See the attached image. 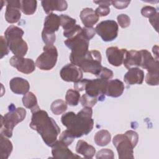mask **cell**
Here are the masks:
<instances>
[{"instance_id":"7","label":"cell","mask_w":159,"mask_h":159,"mask_svg":"<svg viewBox=\"0 0 159 159\" xmlns=\"http://www.w3.org/2000/svg\"><path fill=\"white\" fill-rule=\"evenodd\" d=\"M43 53L36 60V66L42 70H50L56 65L58 58V51L53 45H45Z\"/></svg>"},{"instance_id":"35","label":"cell","mask_w":159,"mask_h":159,"mask_svg":"<svg viewBox=\"0 0 159 159\" xmlns=\"http://www.w3.org/2000/svg\"><path fill=\"white\" fill-rule=\"evenodd\" d=\"M97 159L100 158H111L113 159L114 158V154L112 150L109 148H102L98 152L96 155Z\"/></svg>"},{"instance_id":"3","label":"cell","mask_w":159,"mask_h":159,"mask_svg":"<svg viewBox=\"0 0 159 159\" xmlns=\"http://www.w3.org/2000/svg\"><path fill=\"white\" fill-rule=\"evenodd\" d=\"M24 34L21 28L13 25L8 27L4 32L9 50L16 56L23 57L27 52V43L22 39Z\"/></svg>"},{"instance_id":"13","label":"cell","mask_w":159,"mask_h":159,"mask_svg":"<svg viewBox=\"0 0 159 159\" xmlns=\"http://www.w3.org/2000/svg\"><path fill=\"white\" fill-rule=\"evenodd\" d=\"M60 75L63 81L67 82H77L83 78V71L78 66L67 64L60 70Z\"/></svg>"},{"instance_id":"26","label":"cell","mask_w":159,"mask_h":159,"mask_svg":"<svg viewBox=\"0 0 159 159\" xmlns=\"http://www.w3.org/2000/svg\"><path fill=\"white\" fill-rule=\"evenodd\" d=\"M23 105L27 109H30L31 112H34L39 109L40 107L37 103V99L35 95L32 92H28L24 95L22 98Z\"/></svg>"},{"instance_id":"40","label":"cell","mask_w":159,"mask_h":159,"mask_svg":"<svg viewBox=\"0 0 159 159\" xmlns=\"http://www.w3.org/2000/svg\"><path fill=\"white\" fill-rule=\"evenodd\" d=\"M96 76L99 78H102V79L108 80L113 77V72L111 70L102 66L99 73Z\"/></svg>"},{"instance_id":"10","label":"cell","mask_w":159,"mask_h":159,"mask_svg":"<svg viewBox=\"0 0 159 159\" xmlns=\"http://www.w3.org/2000/svg\"><path fill=\"white\" fill-rule=\"evenodd\" d=\"M107 82L108 80L99 78L89 80L85 88L86 93L97 98L98 101H104L105 99Z\"/></svg>"},{"instance_id":"33","label":"cell","mask_w":159,"mask_h":159,"mask_svg":"<svg viewBox=\"0 0 159 159\" xmlns=\"http://www.w3.org/2000/svg\"><path fill=\"white\" fill-rule=\"evenodd\" d=\"M75 136L71 134V132L68 129L64 130L60 135L59 139L61 142L65 143L66 145H70L75 139Z\"/></svg>"},{"instance_id":"5","label":"cell","mask_w":159,"mask_h":159,"mask_svg":"<svg viewBox=\"0 0 159 159\" xmlns=\"http://www.w3.org/2000/svg\"><path fill=\"white\" fill-rule=\"evenodd\" d=\"M64 43L71 50L70 55V60L73 65H75L78 60L88 52L89 40L83 36L82 32L71 38L66 39L64 41Z\"/></svg>"},{"instance_id":"8","label":"cell","mask_w":159,"mask_h":159,"mask_svg":"<svg viewBox=\"0 0 159 159\" xmlns=\"http://www.w3.org/2000/svg\"><path fill=\"white\" fill-rule=\"evenodd\" d=\"M114 146L116 148L120 159L134 158V148L128 137L124 134H117L112 139Z\"/></svg>"},{"instance_id":"39","label":"cell","mask_w":159,"mask_h":159,"mask_svg":"<svg viewBox=\"0 0 159 159\" xmlns=\"http://www.w3.org/2000/svg\"><path fill=\"white\" fill-rule=\"evenodd\" d=\"M1 42V58H2L5 55H7L9 52V48L5 37H0Z\"/></svg>"},{"instance_id":"6","label":"cell","mask_w":159,"mask_h":159,"mask_svg":"<svg viewBox=\"0 0 159 159\" xmlns=\"http://www.w3.org/2000/svg\"><path fill=\"white\" fill-rule=\"evenodd\" d=\"M101 53L96 50L88 51L76 63L75 65L80 67L85 73H90L96 76L99 73L102 66L101 65Z\"/></svg>"},{"instance_id":"11","label":"cell","mask_w":159,"mask_h":159,"mask_svg":"<svg viewBox=\"0 0 159 159\" xmlns=\"http://www.w3.org/2000/svg\"><path fill=\"white\" fill-rule=\"evenodd\" d=\"M61 25L63 27L64 37L70 39L82 32V28L78 24H76V20L71 17L61 14L60 16Z\"/></svg>"},{"instance_id":"41","label":"cell","mask_w":159,"mask_h":159,"mask_svg":"<svg viewBox=\"0 0 159 159\" xmlns=\"http://www.w3.org/2000/svg\"><path fill=\"white\" fill-rule=\"evenodd\" d=\"M82 34L83 36L89 41L91 39L94 37V36L96 34V30L93 27H84L82 28Z\"/></svg>"},{"instance_id":"4","label":"cell","mask_w":159,"mask_h":159,"mask_svg":"<svg viewBox=\"0 0 159 159\" xmlns=\"http://www.w3.org/2000/svg\"><path fill=\"white\" fill-rule=\"evenodd\" d=\"M26 116V111L22 107H14L13 104L9 106V112L1 116V134L11 138L14 127L24 120Z\"/></svg>"},{"instance_id":"32","label":"cell","mask_w":159,"mask_h":159,"mask_svg":"<svg viewBox=\"0 0 159 159\" xmlns=\"http://www.w3.org/2000/svg\"><path fill=\"white\" fill-rule=\"evenodd\" d=\"M98 98L92 96H90L86 93L84 94L81 99L80 102L83 107H93L98 102Z\"/></svg>"},{"instance_id":"15","label":"cell","mask_w":159,"mask_h":159,"mask_svg":"<svg viewBox=\"0 0 159 159\" xmlns=\"http://www.w3.org/2000/svg\"><path fill=\"white\" fill-rule=\"evenodd\" d=\"M52 147V154L55 158H81V157L74 154L68 148V146L61 142L60 140H57Z\"/></svg>"},{"instance_id":"37","label":"cell","mask_w":159,"mask_h":159,"mask_svg":"<svg viewBox=\"0 0 159 159\" xmlns=\"http://www.w3.org/2000/svg\"><path fill=\"white\" fill-rule=\"evenodd\" d=\"M158 12H157V9L152 7V6H146L143 7H142V9H141V14L142 15L147 18H150L153 16H154L155 15H156L157 14H158Z\"/></svg>"},{"instance_id":"14","label":"cell","mask_w":159,"mask_h":159,"mask_svg":"<svg viewBox=\"0 0 159 159\" xmlns=\"http://www.w3.org/2000/svg\"><path fill=\"white\" fill-rule=\"evenodd\" d=\"M6 9L5 12V19L10 24L17 22L21 17L20 1H7Z\"/></svg>"},{"instance_id":"20","label":"cell","mask_w":159,"mask_h":159,"mask_svg":"<svg viewBox=\"0 0 159 159\" xmlns=\"http://www.w3.org/2000/svg\"><path fill=\"white\" fill-rule=\"evenodd\" d=\"M43 9L46 14L52 13L53 11H63L68 7L66 1L63 0H43L41 1Z\"/></svg>"},{"instance_id":"23","label":"cell","mask_w":159,"mask_h":159,"mask_svg":"<svg viewBox=\"0 0 159 159\" xmlns=\"http://www.w3.org/2000/svg\"><path fill=\"white\" fill-rule=\"evenodd\" d=\"M60 25H61L60 16L56 14L50 13L45 19L43 31L55 33L58 30Z\"/></svg>"},{"instance_id":"31","label":"cell","mask_w":159,"mask_h":159,"mask_svg":"<svg viewBox=\"0 0 159 159\" xmlns=\"http://www.w3.org/2000/svg\"><path fill=\"white\" fill-rule=\"evenodd\" d=\"M66 102L68 104L71 106H76L78 105L80 99V93L74 89H70L67 91L65 95Z\"/></svg>"},{"instance_id":"12","label":"cell","mask_w":159,"mask_h":159,"mask_svg":"<svg viewBox=\"0 0 159 159\" xmlns=\"http://www.w3.org/2000/svg\"><path fill=\"white\" fill-rule=\"evenodd\" d=\"M9 63L19 71L27 75L34 71L36 66L33 60L16 55L11 58Z\"/></svg>"},{"instance_id":"24","label":"cell","mask_w":159,"mask_h":159,"mask_svg":"<svg viewBox=\"0 0 159 159\" xmlns=\"http://www.w3.org/2000/svg\"><path fill=\"white\" fill-rule=\"evenodd\" d=\"M140 61L141 55L140 52L131 50L130 51H127L124 58L123 64L126 68L130 69L140 66Z\"/></svg>"},{"instance_id":"1","label":"cell","mask_w":159,"mask_h":159,"mask_svg":"<svg viewBox=\"0 0 159 159\" xmlns=\"http://www.w3.org/2000/svg\"><path fill=\"white\" fill-rule=\"evenodd\" d=\"M92 115V108L84 107L77 114L68 112L63 114L61 121L75 138H79L84 135H88L93 130L94 120Z\"/></svg>"},{"instance_id":"9","label":"cell","mask_w":159,"mask_h":159,"mask_svg":"<svg viewBox=\"0 0 159 159\" xmlns=\"http://www.w3.org/2000/svg\"><path fill=\"white\" fill-rule=\"evenodd\" d=\"M118 25L115 20H106L99 23L96 28V32L104 42L114 40L118 35Z\"/></svg>"},{"instance_id":"22","label":"cell","mask_w":159,"mask_h":159,"mask_svg":"<svg viewBox=\"0 0 159 159\" xmlns=\"http://www.w3.org/2000/svg\"><path fill=\"white\" fill-rule=\"evenodd\" d=\"M80 19L84 27H93L99 20V17L96 14L95 11L92 8H84L80 12Z\"/></svg>"},{"instance_id":"42","label":"cell","mask_w":159,"mask_h":159,"mask_svg":"<svg viewBox=\"0 0 159 159\" xmlns=\"http://www.w3.org/2000/svg\"><path fill=\"white\" fill-rule=\"evenodd\" d=\"M125 134L128 137V138L129 139V140H130L132 145L134 146V147L135 148V146L137 145L138 141H139V135L138 134L132 130H127Z\"/></svg>"},{"instance_id":"28","label":"cell","mask_w":159,"mask_h":159,"mask_svg":"<svg viewBox=\"0 0 159 159\" xmlns=\"http://www.w3.org/2000/svg\"><path fill=\"white\" fill-rule=\"evenodd\" d=\"M111 139V135L106 130H101L96 133L94 140L96 144L98 146L104 147L109 143Z\"/></svg>"},{"instance_id":"45","label":"cell","mask_w":159,"mask_h":159,"mask_svg":"<svg viewBox=\"0 0 159 159\" xmlns=\"http://www.w3.org/2000/svg\"><path fill=\"white\" fill-rule=\"evenodd\" d=\"M130 1H112L111 4L116 9H122L128 7Z\"/></svg>"},{"instance_id":"29","label":"cell","mask_w":159,"mask_h":159,"mask_svg":"<svg viewBox=\"0 0 159 159\" xmlns=\"http://www.w3.org/2000/svg\"><path fill=\"white\" fill-rule=\"evenodd\" d=\"M21 11L25 15L33 14L37 9V1L34 0L20 1Z\"/></svg>"},{"instance_id":"38","label":"cell","mask_w":159,"mask_h":159,"mask_svg":"<svg viewBox=\"0 0 159 159\" xmlns=\"http://www.w3.org/2000/svg\"><path fill=\"white\" fill-rule=\"evenodd\" d=\"M117 20L119 25L122 28H126L129 27L130 24V17L125 14H121L118 15L117 17Z\"/></svg>"},{"instance_id":"43","label":"cell","mask_w":159,"mask_h":159,"mask_svg":"<svg viewBox=\"0 0 159 159\" xmlns=\"http://www.w3.org/2000/svg\"><path fill=\"white\" fill-rule=\"evenodd\" d=\"M95 12L99 17L106 16L110 12V8L107 6H99L96 9Z\"/></svg>"},{"instance_id":"18","label":"cell","mask_w":159,"mask_h":159,"mask_svg":"<svg viewBox=\"0 0 159 159\" xmlns=\"http://www.w3.org/2000/svg\"><path fill=\"white\" fill-rule=\"evenodd\" d=\"M124 80L127 84H141L144 80V72L138 67L130 68L124 75Z\"/></svg>"},{"instance_id":"44","label":"cell","mask_w":159,"mask_h":159,"mask_svg":"<svg viewBox=\"0 0 159 159\" xmlns=\"http://www.w3.org/2000/svg\"><path fill=\"white\" fill-rule=\"evenodd\" d=\"M88 79H81V80L74 83V88L75 90L78 91V92L80 91H83L84 90H85L86 88V86L88 83Z\"/></svg>"},{"instance_id":"36","label":"cell","mask_w":159,"mask_h":159,"mask_svg":"<svg viewBox=\"0 0 159 159\" xmlns=\"http://www.w3.org/2000/svg\"><path fill=\"white\" fill-rule=\"evenodd\" d=\"M42 39L46 45H53L55 42L56 35L55 33H49L42 30Z\"/></svg>"},{"instance_id":"16","label":"cell","mask_w":159,"mask_h":159,"mask_svg":"<svg viewBox=\"0 0 159 159\" xmlns=\"http://www.w3.org/2000/svg\"><path fill=\"white\" fill-rule=\"evenodd\" d=\"M139 52L141 55L140 66L147 70L148 72L159 73L158 60L155 59L147 50H141Z\"/></svg>"},{"instance_id":"25","label":"cell","mask_w":159,"mask_h":159,"mask_svg":"<svg viewBox=\"0 0 159 159\" xmlns=\"http://www.w3.org/2000/svg\"><path fill=\"white\" fill-rule=\"evenodd\" d=\"M76 152L86 158H92L96 154L95 148L83 140L78 141L76 145Z\"/></svg>"},{"instance_id":"47","label":"cell","mask_w":159,"mask_h":159,"mask_svg":"<svg viewBox=\"0 0 159 159\" xmlns=\"http://www.w3.org/2000/svg\"><path fill=\"white\" fill-rule=\"evenodd\" d=\"M152 52H153V53L156 55L157 59L158 60V47L157 45H155V46L153 47V48H152Z\"/></svg>"},{"instance_id":"2","label":"cell","mask_w":159,"mask_h":159,"mask_svg":"<svg viewBox=\"0 0 159 159\" xmlns=\"http://www.w3.org/2000/svg\"><path fill=\"white\" fill-rule=\"evenodd\" d=\"M32 114L30 127L41 135L47 146L52 147L57 141V137L60 132V128L55 120L48 116L46 111L40 109Z\"/></svg>"},{"instance_id":"21","label":"cell","mask_w":159,"mask_h":159,"mask_svg":"<svg viewBox=\"0 0 159 159\" xmlns=\"http://www.w3.org/2000/svg\"><path fill=\"white\" fill-rule=\"evenodd\" d=\"M124 84L122 81L118 79L108 80L106 95L112 98L120 96L124 91Z\"/></svg>"},{"instance_id":"30","label":"cell","mask_w":159,"mask_h":159,"mask_svg":"<svg viewBox=\"0 0 159 159\" xmlns=\"http://www.w3.org/2000/svg\"><path fill=\"white\" fill-rule=\"evenodd\" d=\"M50 109L55 115H60L65 112L67 109V103L65 101L59 99L54 101L51 106Z\"/></svg>"},{"instance_id":"27","label":"cell","mask_w":159,"mask_h":159,"mask_svg":"<svg viewBox=\"0 0 159 159\" xmlns=\"http://www.w3.org/2000/svg\"><path fill=\"white\" fill-rule=\"evenodd\" d=\"M5 137L4 135L0 134L1 155L2 159L8 158L13 149L12 142Z\"/></svg>"},{"instance_id":"19","label":"cell","mask_w":159,"mask_h":159,"mask_svg":"<svg viewBox=\"0 0 159 159\" xmlns=\"http://www.w3.org/2000/svg\"><path fill=\"white\" fill-rule=\"evenodd\" d=\"M9 87L14 93L24 95L28 93L30 84L26 80L20 77H15L11 80Z\"/></svg>"},{"instance_id":"17","label":"cell","mask_w":159,"mask_h":159,"mask_svg":"<svg viewBox=\"0 0 159 159\" xmlns=\"http://www.w3.org/2000/svg\"><path fill=\"white\" fill-rule=\"evenodd\" d=\"M127 51L125 48H119L117 47H108L106 50V57L108 62L114 66H120L123 63Z\"/></svg>"},{"instance_id":"34","label":"cell","mask_w":159,"mask_h":159,"mask_svg":"<svg viewBox=\"0 0 159 159\" xmlns=\"http://www.w3.org/2000/svg\"><path fill=\"white\" fill-rule=\"evenodd\" d=\"M145 82L150 86H157L159 84V73L148 72L145 76Z\"/></svg>"},{"instance_id":"46","label":"cell","mask_w":159,"mask_h":159,"mask_svg":"<svg viewBox=\"0 0 159 159\" xmlns=\"http://www.w3.org/2000/svg\"><path fill=\"white\" fill-rule=\"evenodd\" d=\"M93 2L99 6H107L109 7L111 4V1H94Z\"/></svg>"}]
</instances>
